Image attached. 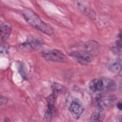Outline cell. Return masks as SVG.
Returning <instances> with one entry per match:
<instances>
[{
    "label": "cell",
    "instance_id": "6da1fadb",
    "mask_svg": "<svg viewBox=\"0 0 122 122\" xmlns=\"http://www.w3.org/2000/svg\"><path fill=\"white\" fill-rule=\"evenodd\" d=\"M22 15L27 22L32 27L47 35H51L53 34V29L48 24L42 21L32 10L24 9L22 10Z\"/></svg>",
    "mask_w": 122,
    "mask_h": 122
},
{
    "label": "cell",
    "instance_id": "7a4b0ae2",
    "mask_svg": "<svg viewBox=\"0 0 122 122\" xmlns=\"http://www.w3.org/2000/svg\"><path fill=\"white\" fill-rule=\"evenodd\" d=\"M42 57L47 61L57 62H66L67 61V56L61 51L54 49L43 51Z\"/></svg>",
    "mask_w": 122,
    "mask_h": 122
},
{
    "label": "cell",
    "instance_id": "3957f363",
    "mask_svg": "<svg viewBox=\"0 0 122 122\" xmlns=\"http://www.w3.org/2000/svg\"><path fill=\"white\" fill-rule=\"evenodd\" d=\"M116 100L115 96L112 95H104L102 94L97 95L96 102L99 109L104 110L112 107Z\"/></svg>",
    "mask_w": 122,
    "mask_h": 122
},
{
    "label": "cell",
    "instance_id": "277c9868",
    "mask_svg": "<svg viewBox=\"0 0 122 122\" xmlns=\"http://www.w3.org/2000/svg\"><path fill=\"white\" fill-rule=\"evenodd\" d=\"M70 56L78 63L87 65L93 60V56L86 51H77L72 52Z\"/></svg>",
    "mask_w": 122,
    "mask_h": 122
},
{
    "label": "cell",
    "instance_id": "5b68a950",
    "mask_svg": "<svg viewBox=\"0 0 122 122\" xmlns=\"http://www.w3.org/2000/svg\"><path fill=\"white\" fill-rule=\"evenodd\" d=\"M69 109L73 118L78 119L84 110V106L81 102L79 99H74L71 104Z\"/></svg>",
    "mask_w": 122,
    "mask_h": 122
},
{
    "label": "cell",
    "instance_id": "8992f818",
    "mask_svg": "<svg viewBox=\"0 0 122 122\" xmlns=\"http://www.w3.org/2000/svg\"><path fill=\"white\" fill-rule=\"evenodd\" d=\"M88 88L92 93L99 95L103 93V85L102 79H94L88 84Z\"/></svg>",
    "mask_w": 122,
    "mask_h": 122
},
{
    "label": "cell",
    "instance_id": "52a82bcc",
    "mask_svg": "<svg viewBox=\"0 0 122 122\" xmlns=\"http://www.w3.org/2000/svg\"><path fill=\"white\" fill-rule=\"evenodd\" d=\"M102 80L103 85V93H108L115 90L116 84L112 80L108 78H103Z\"/></svg>",
    "mask_w": 122,
    "mask_h": 122
},
{
    "label": "cell",
    "instance_id": "ba28073f",
    "mask_svg": "<svg viewBox=\"0 0 122 122\" xmlns=\"http://www.w3.org/2000/svg\"><path fill=\"white\" fill-rule=\"evenodd\" d=\"M121 60L119 58L111 61L108 64V69L114 74H119L121 71Z\"/></svg>",
    "mask_w": 122,
    "mask_h": 122
},
{
    "label": "cell",
    "instance_id": "9c48e42d",
    "mask_svg": "<svg viewBox=\"0 0 122 122\" xmlns=\"http://www.w3.org/2000/svg\"><path fill=\"white\" fill-rule=\"evenodd\" d=\"M27 41L29 44L32 50L40 48L43 44L42 40L38 37L36 36H31L27 40Z\"/></svg>",
    "mask_w": 122,
    "mask_h": 122
},
{
    "label": "cell",
    "instance_id": "30bf717a",
    "mask_svg": "<svg viewBox=\"0 0 122 122\" xmlns=\"http://www.w3.org/2000/svg\"><path fill=\"white\" fill-rule=\"evenodd\" d=\"M85 51L93 56L98 53L99 45L96 41H87L85 44Z\"/></svg>",
    "mask_w": 122,
    "mask_h": 122
},
{
    "label": "cell",
    "instance_id": "8fae6325",
    "mask_svg": "<svg viewBox=\"0 0 122 122\" xmlns=\"http://www.w3.org/2000/svg\"><path fill=\"white\" fill-rule=\"evenodd\" d=\"M105 118V113L103 110L99 108V110L94 112L91 115L90 122H102Z\"/></svg>",
    "mask_w": 122,
    "mask_h": 122
},
{
    "label": "cell",
    "instance_id": "7c38bea8",
    "mask_svg": "<svg viewBox=\"0 0 122 122\" xmlns=\"http://www.w3.org/2000/svg\"><path fill=\"white\" fill-rule=\"evenodd\" d=\"M11 32V28L6 25H2L0 26V40L1 42L5 41L8 39Z\"/></svg>",
    "mask_w": 122,
    "mask_h": 122
},
{
    "label": "cell",
    "instance_id": "4fadbf2b",
    "mask_svg": "<svg viewBox=\"0 0 122 122\" xmlns=\"http://www.w3.org/2000/svg\"><path fill=\"white\" fill-rule=\"evenodd\" d=\"M51 87L53 91V93L57 95L58 94V93L63 92L64 90V87L63 86L58 83H53Z\"/></svg>",
    "mask_w": 122,
    "mask_h": 122
},
{
    "label": "cell",
    "instance_id": "5bb4252c",
    "mask_svg": "<svg viewBox=\"0 0 122 122\" xmlns=\"http://www.w3.org/2000/svg\"><path fill=\"white\" fill-rule=\"evenodd\" d=\"M8 47L7 46V45H5L4 44V45H1L0 47V53L1 54H5L7 53L8 51Z\"/></svg>",
    "mask_w": 122,
    "mask_h": 122
},
{
    "label": "cell",
    "instance_id": "9a60e30c",
    "mask_svg": "<svg viewBox=\"0 0 122 122\" xmlns=\"http://www.w3.org/2000/svg\"><path fill=\"white\" fill-rule=\"evenodd\" d=\"M8 99L6 97L3 96L2 95L0 96V105L5 104L8 102Z\"/></svg>",
    "mask_w": 122,
    "mask_h": 122
},
{
    "label": "cell",
    "instance_id": "2e32d148",
    "mask_svg": "<svg viewBox=\"0 0 122 122\" xmlns=\"http://www.w3.org/2000/svg\"><path fill=\"white\" fill-rule=\"evenodd\" d=\"M20 73L21 74V75L22 76V77H23L24 79H26V73L25 72V71L24 70V67H23V65H21L20 67Z\"/></svg>",
    "mask_w": 122,
    "mask_h": 122
},
{
    "label": "cell",
    "instance_id": "e0dca14e",
    "mask_svg": "<svg viewBox=\"0 0 122 122\" xmlns=\"http://www.w3.org/2000/svg\"><path fill=\"white\" fill-rule=\"evenodd\" d=\"M117 108H118L120 110H122V105L121 102H118L117 104Z\"/></svg>",
    "mask_w": 122,
    "mask_h": 122
}]
</instances>
